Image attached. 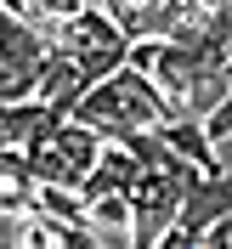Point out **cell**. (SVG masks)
Returning <instances> with one entry per match:
<instances>
[{"instance_id": "obj_1", "label": "cell", "mask_w": 232, "mask_h": 249, "mask_svg": "<svg viewBox=\"0 0 232 249\" xmlns=\"http://www.w3.org/2000/svg\"><path fill=\"white\" fill-rule=\"evenodd\" d=\"M125 62L142 68V74L159 85L164 119H204V113L227 96V85H232L227 51H198V46H181V40H159V34L130 40Z\"/></svg>"}, {"instance_id": "obj_5", "label": "cell", "mask_w": 232, "mask_h": 249, "mask_svg": "<svg viewBox=\"0 0 232 249\" xmlns=\"http://www.w3.org/2000/svg\"><path fill=\"white\" fill-rule=\"evenodd\" d=\"M221 215H232V170H210V176H198V181L187 187V198H181V210H176L170 232L159 238V249H187V244H198L204 227L221 221Z\"/></svg>"}, {"instance_id": "obj_2", "label": "cell", "mask_w": 232, "mask_h": 249, "mask_svg": "<svg viewBox=\"0 0 232 249\" xmlns=\"http://www.w3.org/2000/svg\"><path fill=\"white\" fill-rule=\"evenodd\" d=\"M74 119H85L102 142H125L136 130H159L164 124V96H159V85L142 68L119 62L113 74L85 85V96L74 102Z\"/></svg>"}, {"instance_id": "obj_4", "label": "cell", "mask_w": 232, "mask_h": 249, "mask_svg": "<svg viewBox=\"0 0 232 249\" xmlns=\"http://www.w3.org/2000/svg\"><path fill=\"white\" fill-rule=\"evenodd\" d=\"M96 153H102V136H96L85 119H74V113L57 119L34 147H23V159L34 164V176H40V181H57V187H79L91 176Z\"/></svg>"}, {"instance_id": "obj_13", "label": "cell", "mask_w": 232, "mask_h": 249, "mask_svg": "<svg viewBox=\"0 0 232 249\" xmlns=\"http://www.w3.org/2000/svg\"><path fill=\"white\" fill-rule=\"evenodd\" d=\"M0 6H6V12H17V17H23V0H0Z\"/></svg>"}, {"instance_id": "obj_3", "label": "cell", "mask_w": 232, "mask_h": 249, "mask_svg": "<svg viewBox=\"0 0 232 249\" xmlns=\"http://www.w3.org/2000/svg\"><path fill=\"white\" fill-rule=\"evenodd\" d=\"M46 40L62 51V57H74L79 68H85V79H102V74H113L125 62V51H130V34L113 23L102 6H74L68 17H57L46 29Z\"/></svg>"}, {"instance_id": "obj_14", "label": "cell", "mask_w": 232, "mask_h": 249, "mask_svg": "<svg viewBox=\"0 0 232 249\" xmlns=\"http://www.w3.org/2000/svg\"><path fill=\"white\" fill-rule=\"evenodd\" d=\"M227 62H232V40H227Z\"/></svg>"}, {"instance_id": "obj_12", "label": "cell", "mask_w": 232, "mask_h": 249, "mask_svg": "<svg viewBox=\"0 0 232 249\" xmlns=\"http://www.w3.org/2000/svg\"><path fill=\"white\" fill-rule=\"evenodd\" d=\"M204 249H227L232 244V215H221V221H210V227H204V238H198Z\"/></svg>"}, {"instance_id": "obj_8", "label": "cell", "mask_w": 232, "mask_h": 249, "mask_svg": "<svg viewBox=\"0 0 232 249\" xmlns=\"http://www.w3.org/2000/svg\"><path fill=\"white\" fill-rule=\"evenodd\" d=\"M159 136H164V147L181 153L187 164H198V170H227L221 153H215V142H210V130H204V119H164Z\"/></svg>"}, {"instance_id": "obj_11", "label": "cell", "mask_w": 232, "mask_h": 249, "mask_svg": "<svg viewBox=\"0 0 232 249\" xmlns=\"http://www.w3.org/2000/svg\"><path fill=\"white\" fill-rule=\"evenodd\" d=\"M204 130H210V142H215V147H221V142H232V85H227V96H221L215 108L204 113Z\"/></svg>"}, {"instance_id": "obj_9", "label": "cell", "mask_w": 232, "mask_h": 249, "mask_svg": "<svg viewBox=\"0 0 232 249\" xmlns=\"http://www.w3.org/2000/svg\"><path fill=\"white\" fill-rule=\"evenodd\" d=\"M164 6L170 0H102V12L119 23L130 40H142V34H159V17H164Z\"/></svg>"}, {"instance_id": "obj_6", "label": "cell", "mask_w": 232, "mask_h": 249, "mask_svg": "<svg viewBox=\"0 0 232 249\" xmlns=\"http://www.w3.org/2000/svg\"><path fill=\"white\" fill-rule=\"evenodd\" d=\"M85 85H91V79H85V68L51 46V51H46V68H40V79H34V96H40V102H51V108H62V113H74V102L85 96Z\"/></svg>"}, {"instance_id": "obj_7", "label": "cell", "mask_w": 232, "mask_h": 249, "mask_svg": "<svg viewBox=\"0 0 232 249\" xmlns=\"http://www.w3.org/2000/svg\"><path fill=\"white\" fill-rule=\"evenodd\" d=\"M34 187H40V176H34V164L17 147H0V215H23V210H34Z\"/></svg>"}, {"instance_id": "obj_10", "label": "cell", "mask_w": 232, "mask_h": 249, "mask_svg": "<svg viewBox=\"0 0 232 249\" xmlns=\"http://www.w3.org/2000/svg\"><path fill=\"white\" fill-rule=\"evenodd\" d=\"M74 6H85V0H23V17H29L34 29H51V23L68 17Z\"/></svg>"}]
</instances>
